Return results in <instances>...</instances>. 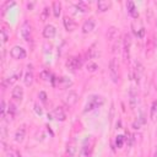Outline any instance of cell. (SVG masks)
<instances>
[{"instance_id":"16","label":"cell","mask_w":157,"mask_h":157,"mask_svg":"<svg viewBox=\"0 0 157 157\" xmlns=\"http://www.w3.org/2000/svg\"><path fill=\"white\" fill-rule=\"evenodd\" d=\"M25 136H26V129L25 128H20L15 132V141L16 142H22Z\"/></svg>"},{"instance_id":"13","label":"cell","mask_w":157,"mask_h":157,"mask_svg":"<svg viewBox=\"0 0 157 157\" xmlns=\"http://www.w3.org/2000/svg\"><path fill=\"white\" fill-rule=\"evenodd\" d=\"M126 9H128V12H129V15L131 17H134V18H137L139 17V12H137V10L135 7V4L132 1H128L126 2Z\"/></svg>"},{"instance_id":"15","label":"cell","mask_w":157,"mask_h":157,"mask_svg":"<svg viewBox=\"0 0 157 157\" xmlns=\"http://www.w3.org/2000/svg\"><path fill=\"white\" fill-rule=\"evenodd\" d=\"M110 5H112V2H110L109 0H99V1L97 2V7H98V10H99L101 12L107 11V10L110 7Z\"/></svg>"},{"instance_id":"11","label":"cell","mask_w":157,"mask_h":157,"mask_svg":"<svg viewBox=\"0 0 157 157\" xmlns=\"http://www.w3.org/2000/svg\"><path fill=\"white\" fill-rule=\"evenodd\" d=\"M55 33H56V29H55V27L53 25H47L44 27V29H43V37L48 38V39L53 38L55 36Z\"/></svg>"},{"instance_id":"8","label":"cell","mask_w":157,"mask_h":157,"mask_svg":"<svg viewBox=\"0 0 157 157\" xmlns=\"http://www.w3.org/2000/svg\"><path fill=\"white\" fill-rule=\"evenodd\" d=\"M63 23H64V27H65V29L67 32H72V31H75L77 28V23L75 22V20L71 18V17H69V16H65L64 17Z\"/></svg>"},{"instance_id":"22","label":"cell","mask_w":157,"mask_h":157,"mask_svg":"<svg viewBox=\"0 0 157 157\" xmlns=\"http://www.w3.org/2000/svg\"><path fill=\"white\" fill-rule=\"evenodd\" d=\"M21 74H22L21 69H20V70H17V71H16V72H15V74L11 76V77H9V78H7V83H9V85H11V83L16 82V81H17V80L21 77Z\"/></svg>"},{"instance_id":"10","label":"cell","mask_w":157,"mask_h":157,"mask_svg":"<svg viewBox=\"0 0 157 157\" xmlns=\"http://www.w3.org/2000/svg\"><path fill=\"white\" fill-rule=\"evenodd\" d=\"M31 32H32V29H31L29 23H28V22H25V23L21 26V36H22V38H23L25 40H28V39L31 38Z\"/></svg>"},{"instance_id":"6","label":"cell","mask_w":157,"mask_h":157,"mask_svg":"<svg viewBox=\"0 0 157 157\" xmlns=\"http://www.w3.org/2000/svg\"><path fill=\"white\" fill-rule=\"evenodd\" d=\"M49 119H55L58 121H64L66 119V113L61 107H56L50 114H48Z\"/></svg>"},{"instance_id":"24","label":"cell","mask_w":157,"mask_h":157,"mask_svg":"<svg viewBox=\"0 0 157 157\" xmlns=\"http://www.w3.org/2000/svg\"><path fill=\"white\" fill-rule=\"evenodd\" d=\"M136 93H135V90L134 88H131L130 90V107H131V109H134L135 108V105H136Z\"/></svg>"},{"instance_id":"28","label":"cell","mask_w":157,"mask_h":157,"mask_svg":"<svg viewBox=\"0 0 157 157\" xmlns=\"http://www.w3.org/2000/svg\"><path fill=\"white\" fill-rule=\"evenodd\" d=\"M123 144H124V136L118 135L117 139H115V145H117V147H121Z\"/></svg>"},{"instance_id":"1","label":"cell","mask_w":157,"mask_h":157,"mask_svg":"<svg viewBox=\"0 0 157 157\" xmlns=\"http://www.w3.org/2000/svg\"><path fill=\"white\" fill-rule=\"evenodd\" d=\"M103 103H104V98H103L102 96L92 94V96H90V97H88V101H87V103H86V105H85L83 112H85V113L91 112V110H93V109H96V108L101 107Z\"/></svg>"},{"instance_id":"21","label":"cell","mask_w":157,"mask_h":157,"mask_svg":"<svg viewBox=\"0 0 157 157\" xmlns=\"http://www.w3.org/2000/svg\"><path fill=\"white\" fill-rule=\"evenodd\" d=\"M52 6H53V13H54V16L55 17H59V15L61 12V4L59 1H54Z\"/></svg>"},{"instance_id":"12","label":"cell","mask_w":157,"mask_h":157,"mask_svg":"<svg viewBox=\"0 0 157 157\" xmlns=\"http://www.w3.org/2000/svg\"><path fill=\"white\" fill-rule=\"evenodd\" d=\"M11 96H12V98H13L15 101L21 102L22 98H23V88H22L21 86H15L13 90H12Z\"/></svg>"},{"instance_id":"3","label":"cell","mask_w":157,"mask_h":157,"mask_svg":"<svg viewBox=\"0 0 157 157\" xmlns=\"http://www.w3.org/2000/svg\"><path fill=\"white\" fill-rule=\"evenodd\" d=\"M65 65L69 70L76 71L82 66V59H81V56H70V58H67Z\"/></svg>"},{"instance_id":"4","label":"cell","mask_w":157,"mask_h":157,"mask_svg":"<svg viewBox=\"0 0 157 157\" xmlns=\"http://www.w3.org/2000/svg\"><path fill=\"white\" fill-rule=\"evenodd\" d=\"M130 45H131V36L129 33H125L124 34V38H123V56H124V60L128 61L129 60V54H130Z\"/></svg>"},{"instance_id":"2","label":"cell","mask_w":157,"mask_h":157,"mask_svg":"<svg viewBox=\"0 0 157 157\" xmlns=\"http://www.w3.org/2000/svg\"><path fill=\"white\" fill-rule=\"evenodd\" d=\"M109 76L114 83L119 81V61L117 58H112L109 61Z\"/></svg>"},{"instance_id":"18","label":"cell","mask_w":157,"mask_h":157,"mask_svg":"<svg viewBox=\"0 0 157 157\" xmlns=\"http://www.w3.org/2000/svg\"><path fill=\"white\" fill-rule=\"evenodd\" d=\"M71 85H72V82H71L67 77H61V78L58 80V86H59V88H61V90L69 88Z\"/></svg>"},{"instance_id":"9","label":"cell","mask_w":157,"mask_h":157,"mask_svg":"<svg viewBox=\"0 0 157 157\" xmlns=\"http://www.w3.org/2000/svg\"><path fill=\"white\" fill-rule=\"evenodd\" d=\"M94 26H96V22L93 18H88L83 22L82 25V32L83 33H91L93 29H94Z\"/></svg>"},{"instance_id":"17","label":"cell","mask_w":157,"mask_h":157,"mask_svg":"<svg viewBox=\"0 0 157 157\" xmlns=\"http://www.w3.org/2000/svg\"><path fill=\"white\" fill-rule=\"evenodd\" d=\"M29 70H27V72L25 74V78H23V82L26 86H31L33 83V71L31 70V67L28 66Z\"/></svg>"},{"instance_id":"19","label":"cell","mask_w":157,"mask_h":157,"mask_svg":"<svg viewBox=\"0 0 157 157\" xmlns=\"http://www.w3.org/2000/svg\"><path fill=\"white\" fill-rule=\"evenodd\" d=\"M150 117L152 121H157V101H153L151 104V112H150Z\"/></svg>"},{"instance_id":"27","label":"cell","mask_w":157,"mask_h":157,"mask_svg":"<svg viewBox=\"0 0 157 157\" xmlns=\"http://www.w3.org/2000/svg\"><path fill=\"white\" fill-rule=\"evenodd\" d=\"M40 77H42L44 81H48V80H50L52 75H50V72H49V71L44 70V71H42V72H40Z\"/></svg>"},{"instance_id":"14","label":"cell","mask_w":157,"mask_h":157,"mask_svg":"<svg viewBox=\"0 0 157 157\" xmlns=\"http://www.w3.org/2000/svg\"><path fill=\"white\" fill-rule=\"evenodd\" d=\"M76 151H77V148H76V141L72 140V141H70L67 144V147H66V155H67V157H74L75 153H76Z\"/></svg>"},{"instance_id":"25","label":"cell","mask_w":157,"mask_h":157,"mask_svg":"<svg viewBox=\"0 0 157 157\" xmlns=\"http://www.w3.org/2000/svg\"><path fill=\"white\" fill-rule=\"evenodd\" d=\"M87 55H88V58H91V59H93V58H96V56L98 55V52H97V49H96V45H92V47L88 49Z\"/></svg>"},{"instance_id":"33","label":"cell","mask_w":157,"mask_h":157,"mask_svg":"<svg viewBox=\"0 0 157 157\" xmlns=\"http://www.w3.org/2000/svg\"><path fill=\"white\" fill-rule=\"evenodd\" d=\"M5 157H16V155H15V152L12 150H9V151H6Z\"/></svg>"},{"instance_id":"34","label":"cell","mask_w":157,"mask_h":157,"mask_svg":"<svg viewBox=\"0 0 157 157\" xmlns=\"http://www.w3.org/2000/svg\"><path fill=\"white\" fill-rule=\"evenodd\" d=\"M39 97H40V99H42L43 102H47V94H45L44 92H40V93H39Z\"/></svg>"},{"instance_id":"20","label":"cell","mask_w":157,"mask_h":157,"mask_svg":"<svg viewBox=\"0 0 157 157\" xmlns=\"http://www.w3.org/2000/svg\"><path fill=\"white\" fill-rule=\"evenodd\" d=\"M90 146H87V139H86V141H85V144H83V146H82V148H81V151H80V153H78V157H90Z\"/></svg>"},{"instance_id":"35","label":"cell","mask_w":157,"mask_h":157,"mask_svg":"<svg viewBox=\"0 0 157 157\" xmlns=\"http://www.w3.org/2000/svg\"><path fill=\"white\" fill-rule=\"evenodd\" d=\"M155 157H157V151H156V153H155Z\"/></svg>"},{"instance_id":"26","label":"cell","mask_w":157,"mask_h":157,"mask_svg":"<svg viewBox=\"0 0 157 157\" xmlns=\"http://www.w3.org/2000/svg\"><path fill=\"white\" fill-rule=\"evenodd\" d=\"M48 17H49V7H44L42 10V13H40V20L42 21H45Z\"/></svg>"},{"instance_id":"5","label":"cell","mask_w":157,"mask_h":157,"mask_svg":"<svg viewBox=\"0 0 157 157\" xmlns=\"http://www.w3.org/2000/svg\"><path fill=\"white\" fill-rule=\"evenodd\" d=\"M10 55L12 59H16V60H22L26 58L27 53H26V49L20 47V45H15L11 50H10Z\"/></svg>"},{"instance_id":"7","label":"cell","mask_w":157,"mask_h":157,"mask_svg":"<svg viewBox=\"0 0 157 157\" xmlns=\"http://www.w3.org/2000/svg\"><path fill=\"white\" fill-rule=\"evenodd\" d=\"M77 98H78V96H77V93H76L75 91H69V93H67V94L65 96V98H64V102H65V104L70 108V107H72V105L76 104Z\"/></svg>"},{"instance_id":"29","label":"cell","mask_w":157,"mask_h":157,"mask_svg":"<svg viewBox=\"0 0 157 157\" xmlns=\"http://www.w3.org/2000/svg\"><path fill=\"white\" fill-rule=\"evenodd\" d=\"M121 43H123V42H121L119 38H117V40H115V43H114V45H113V52H114V53H117V52L120 50L119 48H120V44H121Z\"/></svg>"},{"instance_id":"32","label":"cell","mask_w":157,"mask_h":157,"mask_svg":"<svg viewBox=\"0 0 157 157\" xmlns=\"http://www.w3.org/2000/svg\"><path fill=\"white\" fill-rule=\"evenodd\" d=\"M5 139H6V126L2 125V128H1V140H2V142L5 141Z\"/></svg>"},{"instance_id":"31","label":"cell","mask_w":157,"mask_h":157,"mask_svg":"<svg viewBox=\"0 0 157 157\" xmlns=\"http://www.w3.org/2000/svg\"><path fill=\"white\" fill-rule=\"evenodd\" d=\"M5 110H6V108H5V101L2 99L1 101V105H0V117H1V119H4V117H5Z\"/></svg>"},{"instance_id":"23","label":"cell","mask_w":157,"mask_h":157,"mask_svg":"<svg viewBox=\"0 0 157 157\" xmlns=\"http://www.w3.org/2000/svg\"><path fill=\"white\" fill-rule=\"evenodd\" d=\"M76 7H77L81 12H86V11H88L90 5H88L87 2H85V1H78V2L76 4Z\"/></svg>"},{"instance_id":"30","label":"cell","mask_w":157,"mask_h":157,"mask_svg":"<svg viewBox=\"0 0 157 157\" xmlns=\"http://www.w3.org/2000/svg\"><path fill=\"white\" fill-rule=\"evenodd\" d=\"M97 69H98V65H97L96 63H91V64L87 65V70L91 71V72H94Z\"/></svg>"}]
</instances>
